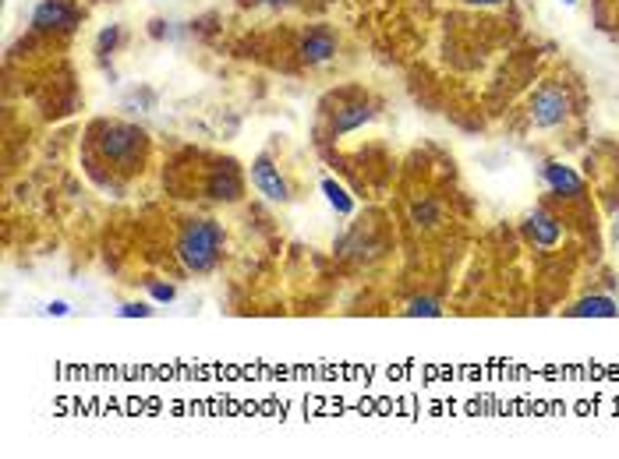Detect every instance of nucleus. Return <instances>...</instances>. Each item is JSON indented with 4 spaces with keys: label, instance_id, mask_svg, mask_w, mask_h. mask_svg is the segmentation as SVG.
<instances>
[{
    "label": "nucleus",
    "instance_id": "17",
    "mask_svg": "<svg viewBox=\"0 0 619 459\" xmlns=\"http://www.w3.org/2000/svg\"><path fill=\"white\" fill-rule=\"evenodd\" d=\"M117 39H120V29H117V25L103 29V32H100V43H96V46H100V53L113 50V46H117Z\"/></svg>",
    "mask_w": 619,
    "mask_h": 459
},
{
    "label": "nucleus",
    "instance_id": "3",
    "mask_svg": "<svg viewBox=\"0 0 619 459\" xmlns=\"http://www.w3.org/2000/svg\"><path fill=\"white\" fill-rule=\"evenodd\" d=\"M527 113H531V124H534V127H559V124H566L570 113H574V99H570L566 86L545 82L541 89L531 95Z\"/></svg>",
    "mask_w": 619,
    "mask_h": 459
},
{
    "label": "nucleus",
    "instance_id": "16",
    "mask_svg": "<svg viewBox=\"0 0 619 459\" xmlns=\"http://www.w3.org/2000/svg\"><path fill=\"white\" fill-rule=\"evenodd\" d=\"M117 315H120V318H149V315H153V304H145V300H131V304H120Z\"/></svg>",
    "mask_w": 619,
    "mask_h": 459
},
{
    "label": "nucleus",
    "instance_id": "19",
    "mask_svg": "<svg viewBox=\"0 0 619 459\" xmlns=\"http://www.w3.org/2000/svg\"><path fill=\"white\" fill-rule=\"evenodd\" d=\"M464 4H471V7H499L507 0H464Z\"/></svg>",
    "mask_w": 619,
    "mask_h": 459
},
{
    "label": "nucleus",
    "instance_id": "1",
    "mask_svg": "<svg viewBox=\"0 0 619 459\" xmlns=\"http://www.w3.org/2000/svg\"><path fill=\"white\" fill-rule=\"evenodd\" d=\"M96 152H100V160H103L110 170L135 174L145 163L149 138L135 124H103L100 127V138H96Z\"/></svg>",
    "mask_w": 619,
    "mask_h": 459
},
{
    "label": "nucleus",
    "instance_id": "15",
    "mask_svg": "<svg viewBox=\"0 0 619 459\" xmlns=\"http://www.w3.org/2000/svg\"><path fill=\"white\" fill-rule=\"evenodd\" d=\"M145 290H149V297H153L156 304H170V300H177V286H174V283H163V279H145Z\"/></svg>",
    "mask_w": 619,
    "mask_h": 459
},
{
    "label": "nucleus",
    "instance_id": "8",
    "mask_svg": "<svg viewBox=\"0 0 619 459\" xmlns=\"http://www.w3.org/2000/svg\"><path fill=\"white\" fill-rule=\"evenodd\" d=\"M252 184H255V191L266 194L269 201H287V198H291V187H287V181H284L280 167H276L266 152L255 156V163H252Z\"/></svg>",
    "mask_w": 619,
    "mask_h": 459
},
{
    "label": "nucleus",
    "instance_id": "2",
    "mask_svg": "<svg viewBox=\"0 0 619 459\" xmlns=\"http://www.w3.org/2000/svg\"><path fill=\"white\" fill-rule=\"evenodd\" d=\"M223 251V226L216 219H188L177 234V258L188 273L206 275L219 262Z\"/></svg>",
    "mask_w": 619,
    "mask_h": 459
},
{
    "label": "nucleus",
    "instance_id": "21",
    "mask_svg": "<svg viewBox=\"0 0 619 459\" xmlns=\"http://www.w3.org/2000/svg\"><path fill=\"white\" fill-rule=\"evenodd\" d=\"M563 4H566V7H574V4H577V0H563Z\"/></svg>",
    "mask_w": 619,
    "mask_h": 459
},
{
    "label": "nucleus",
    "instance_id": "14",
    "mask_svg": "<svg viewBox=\"0 0 619 459\" xmlns=\"http://www.w3.org/2000/svg\"><path fill=\"white\" fill-rule=\"evenodd\" d=\"M404 315H408V318H421V315H425V318H439V315H442V304H439L435 297H414L411 304L404 307Z\"/></svg>",
    "mask_w": 619,
    "mask_h": 459
},
{
    "label": "nucleus",
    "instance_id": "9",
    "mask_svg": "<svg viewBox=\"0 0 619 459\" xmlns=\"http://www.w3.org/2000/svg\"><path fill=\"white\" fill-rule=\"evenodd\" d=\"M298 53H301V61H305L309 68L333 61V57H336V36H333V29H326V25H315V29H309V32L301 36Z\"/></svg>",
    "mask_w": 619,
    "mask_h": 459
},
{
    "label": "nucleus",
    "instance_id": "6",
    "mask_svg": "<svg viewBox=\"0 0 619 459\" xmlns=\"http://www.w3.org/2000/svg\"><path fill=\"white\" fill-rule=\"evenodd\" d=\"M376 102H368V99H354V102H340L336 110H333V117H329V135L333 138H343V135H351V131H358L361 124H368V120H376Z\"/></svg>",
    "mask_w": 619,
    "mask_h": 459
},
{
    "label": "nucleus",
    "instance_id": "13",
    "mask_svg": "<svg viewBox=\"0 0 619 459\" xmlns=\"http://www.w3.org/2000/svg\"><path fill=\"white\" fill-rule=\"evenodd\" d=\"M411 223L417 230H432V226H439L442 223V209H439V201L435 198H417L411 205Z\"/></svg>",
    "mask_w": 619,
    "mask_h": 459
},
{
    "label": "nucleus",
    "instance_id": "5",
    "mask_svg": "<svg viewBox=\"0 0 619 459\" xmlns=\"http://www.w3.org/2000/svg\"><path fill=\"white\" fill-rule=\"evenodd\" d=\"M244 194V177L234 160H219L206 177V198L212 201H241Z\"/></svg>",
    "mask_w": 619,
    "mask_h": 459
},
{
    "label": "nucleus",
    "instance_id": "18",
    "mask_svg": "<svg viewBox=\"0 0 619 459\" xmlns=\"http://www.w3.org/2000/svg\"><path fill=\"white\" fill-rule=\"evenodd\" d=\"M46 315H50V318H68V315H71V304H68V300H50V304H46Z\"/></svg>",
    "mask_w": 619,
    "mask_h": 459
},
{
    "label": "nucleus",
    "instance_id": "7",
    "mask_svg": "<svg viewBox=\"0 0 619 459\" xmlns=\"http://www.w3.org/2000/svg\"><path fill=\"white\" fill-rule=\"evenodd\" d=\"M524 237H527V244L549 251V248H556V244L563 241V223H559L549 209H534V212L524 219Z\"/></svg>",
    "mask_w": 619,
    "mask_h": 459
},
{
    "label": "nucleus",
    "instance_id": "10",
    "mask_svg": "<svg viewBox=\"0 0 619 459\" xmlns=\"http://www.w3.org/2000/svg\"><path fill=\"white\" fill-rule=\"evenodd\" d=\"M541 181L559 198H584V177L566 163H552V160L541 163Z\"/></svg>",
    "mask_w": 619,
    "mask_h": 459
},
{
    "label": "nucleus",
    "instance_id": "12",
    "mask_svg": "<svg viewBox=\"0 0 619 459\" xmlns=\"http://www.w3.org/2000/svg\"><path fill=\"white\" fill-rule=\"evenodd\" d=\"M318 187H322V194H326V201H329V209H333L336 216H354V198L347 194L343 184H336L333 177H322Z\"/></svg>",
    "mask_w": 619,
    "mask_h": 459
},
{
    "label": "nucleus",
    "instance_id": "4",
    "mask_svg": "<svg viewBox=\"0 0 619 459\" xmlns=\"http://www.w3.org/2000/svg\"><path fill=\"white\" fill-rule=\"evenodd\" d=\"M78 7L71 0H39L32 11L36 32H75L78 29Z\"/></svg>",
    "mask_w": 619,
    "mask_h": 459
},
{
    "label": "nucleus",
    "instance_id": "20",
    "mask_svg": "<svg viewBox=\"0 0 619 459\" xmlns=\"http://www.w3.org/2000/svg\"><path fill=\"white\" fill-rule=\"evenodd\" d=\"M252 4H262V7H291L294 0H252Z\"/></svg>",
    "mask_w": 619,
    "mask_h": 459
},
{
    "label": "nucleus",
    "instance_id": "11",
    "mask_svg": "<svg viewBox=\"0 0 619 459\" xmlns=\"http://www.w3.org/2000/svg\"><path fill=\"white\" fill-rule=\"evenodd\" d=\"M566 315L570 318H619V304L606 293H591V297H581Z\"/></svg>",
    "mask_w": 619,
    "mask_h": 459
}]
</instances>
